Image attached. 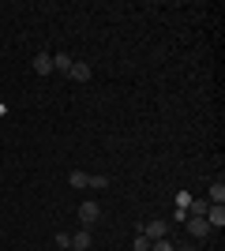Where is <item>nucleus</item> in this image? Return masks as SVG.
<instances>
[{"label":"nucleus","mask_w":225,"mask_h":251,"mask_svg":"<svg viewBox=\"0 0 225 251\" xmlns=\"http://www.w3.org/2000/svg\"><path fill=\"white\" fill-rule=\"evenodd\" d=\"M165 232H169V225H165V221H147V225L139 229V236H147V240L154 244V240H165Z\"/></svg>","instance_id":"obj_1"},{"label":"nucleus","mask_w":225,"mask_h":251,"mask_svg":"<svg viewBox=\"0 0 225 251\" xmlns=\"http://www.w3.org/2000/svg\"><path fill=\"white\" fill-rule=\"evenodd\" d=\"M98 218H101V210H98V202H83V206H79V221H83L86 229H90V225H94Z\"/></svg>","instance_id":"obj_2"},{"label":"nucleus","mask_w":225,"mask_h":251,"mask_svg":"<svg viewBox=\"0 0 225 251\" xmlns=\"http://www.w3.org/2000/svg\"><path fill=\"white\" fill-rule=\"evenodd\" d=\"M203 221L210 225V229H222V225H225V206H206Z\"/></svg>","instance_id":"obj_3"},{"label":"nucleus","mask_w":225,"mask_h":251,"mask_svg":"<svg viewBox=\"0 0 225 251\" xmlns=\"http://www.w3.org/2000/svg\"><path fill=\"white\" fill-rule=\"evenodd\" d=\"M34 72L49 75V72H53V56H49V52H38V56H34Z\"/></svg>","instance_id":"obj_4"},{"label":"nucleus","mask_w":225,"mask_h":251,"mask_svg":"<svg viewBox=\"0 0 225 251\" xmlns=\"http://www.w3.org/2000/svg\"><path fill=\"white\" fill-rule=\"evenodd\" d=\"M90 244H94V240H90V229H79V232L72 236V251H86Z\"/></svg>","instance_id":"obj_5"},{"label":"nucleus","mask_w":225,"mask_h":251,"mask_svg":"<svg viewBox=\"0 0 225 251\" xmlns=\"http://www.w3.org/2000/svg\"><path fill=\"white\" fill-rule=\"evenodd\" d=\"M188 232H192L195 240H203L206 232H210V225H206V221H203V218H192V221H188Z\"/></svg>","instance_id":"obj_6"},{"label":"nucleus","mask_w":225,"mask_h":251,"mask_svg":"<svg viewBox=\"0 0 225 251\" xmlns=\"http://www.w3.org/2000/svg\"><path fill=\"white\" fill-rule=\"evenodd\" d=\"M68 75H72L75 83H86V79H90V64H79V60H75V64H72V72H68Z\"/></svg>","instance_id":"obj_7"},{"label":"nucleus","mask_w":225,"mask_h":251,"mask_svg":"<svg viewBox=\"0 0 225 251\" xmlns=\"http://www.w3.org/2000/svg\"><path fill=\"white\" fill-rule=\"evenodd\" d=\"M210 206H225V184H210Z\"/></svg>","instance_id":"obj_8"},{"label":"nucleus","mask_w":225,"mask_h":251,"mask_svg":"<svg viewBox=\"0 0 225 251\" xmlns=\"http://www.w3.org/2000/svg\"><path fill=\"white\" fill-rule=\"evenodd\" d=\"M72 56H68V52H56V56H53V72H72Z\"/></svg>","instance_id":"obj_9"},{"label":"nucleus","mask_w":225,"mask_h":251,"mask_svg":"<svg viewBox=\"0 0 225 251\" xmlns=\"http://www.w3.org/2000/svg\"><path fill=\"white\" fill-rule=\"evenodd\" d=\"M86 173H79V169H72V173H68V184H72V188H86Z\"/></svg>","instance_id":"obj_10"},{"label":"nucleus","mask_w":225,"mask_h":251,"mask_svg":"<svg viewBox=\"0 0 225 251\" xmlns=\"http://www.w3.org/2000/svg\"><path fill=\"white\" fill-rule=\"evenodd\" d=\"M86 188H109V176H101V173H94V176H90V180H86Z\"/></svg>","instance_id":"obj_11"},{"label":"nucleus","mask_w":225,"mask_h":251,"mask_svg":"<svg viewBox=\"0 0 225 251\" xmlns=\"http://www.w3.org/2000/svg\"><path fill=\"white\" fill-rule=\"evenodd\" d=\"M188 206L195 210V218H203V214H206V206H210V202H203V199H199V202H188Z\"/></svg>","instance_id":"obj_12"},{"label":"nucleus","mask_w":225,"mask_h":251,"mask_svg":"<svg viewBox=\"0 0 225 251\" xmlns=\"http://www.w3.org/2000/svg\"><path fill=\"white\" fill-rule=\"evenodd\" d=\"M131 248H135V251H150V240H147V236H135V244H131Z\"/></svg>","instance_id":"obj_13"},{"label":"nucleus","mask_w":225,"mask_h":251,"mask_svg":"<svg viewBox=\"0 0 225 251\" xmlns=\"http://www.w3.org/2000/svg\"><path fill=\"white\" fill-rule=\"evenodd\" d=\"M150 251H173V244L169 240H154V244H150Z\"/></svg>","instance_id":"obj_14"},{"label":"nucleus","mask_w":225,"mask_h":251,"mask_svg":"<svg viewBox=\"0 0 225 251\" xmlns=\"http://www.w3.org/2000/svg\"><path fill=\"white\" fill-rule=\"evenodd\" d=\"M56 248H72V236H68V232H56Z\"/></svg>","instance_id":"obj_15"},{"label":"nucleus","mask_w":225,"mask_h":251,"mask_svg":"<svg viewBox=\"0 0 225 251\" xmlns=\"http://www.w3.org/2000/svg\"><path fill=\"white\" fill-rule=\"evenodd\" d=\"M173 251H192V248H173Z\"/></svg>","instance_id":"obj_16"}]
</instances>
